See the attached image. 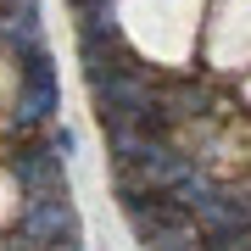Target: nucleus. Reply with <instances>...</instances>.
<instances>
[{
	"label": "nucleus",
	"instance_id": "f257e3e1",
	"mask_svg": "<svg viewBox=\"0 0 251 251\" xmlns=\"http://www.w3.org/2000/svg\"><path fill=\"white\" fill-rule=\"evenodd\" d=\"M56 106H62V84H56V67H50V50H28L17 56V106H11V123L23 128H45Z\"/></svg>",
	"mask_w": 251,
	"mask_h": 251
},
{
	"label": "nucleus",
	"instance_id": "7ed1b4c3",
	"mask_svg": "<svg viewBox=\"0 0 251 251\" xmlns=\"http://www.w3.org/2000/svg\"><path fill=\"white\" fill-rule=\"evenodd\" d=\"M73 11H90V6H106V0H67Z\"/></svg>",
	"mask_w": 251,
	"mask_h": 251
},
{
	"label": "nucleus",
	"instance_id": "f03ea898",
	"mask_svg": "<svg viewBox=\"0 0 251 251\" xmlns=\"http://www.w3.org/2000/svg\"><path fill=\"white\" fill-rule=\"evenodd\" d=\"M11 179H17L23 196H39V190H67V168H62V156L45 151V140H34L23 151H11Z\"/></svg>",
	"mask_w": 251,
	"mask_h": 251
}]
</instances>
